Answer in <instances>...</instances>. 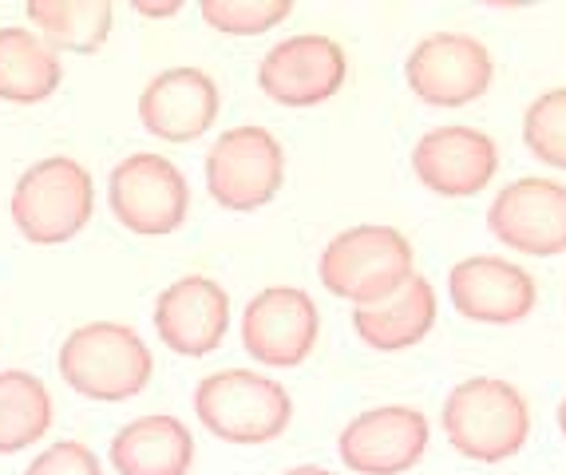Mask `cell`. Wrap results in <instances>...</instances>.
Listing matches in <instances>:
<instances>
[{"instance_id":"1","label":"cell","mask_w":566,"mask_h":475,"mask_svg":"<svg viewBox=\"0 0 566 475\" xmlns=\"http://www.w3.org/2000/svg\"><path fill=\"white\" fill-rule=\"evenodd\" d=\"M448 444L475 464H503L531 440V404L511 380L468 377L444 397L440 412Z\"/></svg>"},{"instance_id":"2","label":"cell","mask_w":566,"mask_h":475,"mask_svg":"<svg viewBox=\"0 0 566 475\" xmlns=\"http://www.w3.org/2000/svg\"><path fill=\"white\" fill-rule=\"evenodd\" d=\"M60 377L72 392L99 404L139 397L155 377V357L139 332L123 321H87L60 345Z\"/></svg>"},{"instance_id":"3","label":"cell","mask_w":566,"mask_h":475,"mask_svg":"<svg viewBox=\"0 0 566 475\" xmlns=\"http://www.w3.org/2000/svg\"><path fill=\"white\" fill-rule=\"evenodd\" d=\"M416 274V250L405 230L385 222H360L329 238V246L317 257V277L340 302L377 305L392 297Z\"/></svg>"},{"instance_id":"4","label":"cell","mask_w":566,"mask_h":475,"mask_svg":"<svg viewBox=\"0 0 566 475\" xmlns=\"http://www.w3.org/2000/svg\"><path fill=\"white\" fill-rule=\"evenodd\" d=\"M195 416L222 444H270L293 424V397L282 380L254 369H222L199 380Z\"/></svg>"},{"instance_id":"5","label":"cell","mask_w":566,"mask_h":475,"mask_svg":"<svg viewBox=\"0 0 566 475\" xmlns=\"http://www.w3.org/2000/svg\"><path fill=\"white\" fill-rule=\"evenodd\" d=\"M9 214L32 246H64L95 214L92 171L72 155L32 162L12 187Z\"/></svg>"},{"instance_id":"6","label":"cell","mask_w":566,"mask_h":475,"mask_svg":"<svg viewBox=\"0 0 566 475\" xmlns=\"http://www.w3.org/2000/svg\"><path fill=\"white\" fill-rule=\"evenodd\" d=\"M285 187V147L258 124L227 127L207 151V190L222 210H262Z\"/></svg>"},{"instance_id":"7","label":"cell","mask_w":566,"mask_h":475,"mask_svg":"<svg viewBox=\"0 0 566 475\" xmlns=\"http://www.w3.org/2000/svg\"><path fill=\"white\" fill-rule=\"evenodd\" d=\"M107 202H112L119 226L143 238H163L187 222L190 187L187 175L170 159L155 151H135L115 162L112 179H107Z\"/></svg>"},{"instance_id":"8","label":"cell","mask_w":566,"mask_h":475,"mask_svg":"<svg viewBox=\"0 0 566 475\" xmlns=\"http://www.w3.org/2000/svg\"><path fill=\"white\" fill-rule=\"evenodd\" d=\"M495 60L472 32H432L408 52L405 84L428 107H463L488 95Z\"/></svg>"},{"instance_id":"9","label":"cell","mask_w":566,"mask_h":475,"mask_svg":"<svg viewBox=\"0 0 566 475\" xmlns=\"http://www.w3.org/2000/svg\"><path fill=\"white\" fill-rule=\"evenodd\" d=\"M322 337V314L302 285H265L242 314V345L258 365L297 369Z\"/></svg>"},{"instance_id":"10","label":"cell","mask_w":566,"mask_h":475,"mask_svg":"<svg viewBox=\"0 0 566 475\" xmlns=\"http://www.w3.org/2000/svg\"><path fill=\"white\" fill-rule=\"evenodd\" d=\"M432 424L412 404L365 409L340 428L337 456L357 475H405L424 460Z\"/></svg>"},{"instance_id":"11","label":"cell","mask_w":566,"mask_h":475,"mask_svg":"<svg viewBox=\"0 0 566 475\" xmlns=\"http://www.w3.org/2000/svg\"><path fill=\"white\" fill-rule=\"evenodd\" d=\"M349 56L325 32H297L277 40L258 64V87L282 107H317L329 104L345 87Z\"/></svg>"},{"instance_id":"12","label":"cell","mask_w":566,"mask_h":475,"mask_svg":"<svg viewBox=\"0 0 566 475\" xmlns=\"http://www.w3.org/2000/svg\"><path fill=\"white\" fill-rule=\"evenodd\" d=\"M488 230L511 254H566V182L543 175L507 182L488 207Z\"/></svg>"},{"instance_id":"13","label":"cell","mask_w":566,"mask_h":475,"mask_svg":"<svg viewBox=\"0 0 566 475\" xmlns=\"http://www.w3.org/2000/svg\"><path fill=\"white\" fill-rule=\"evenodd\" d=\"M500 171V147L472 124H444L412 142V175L440 199H472Z\"/></svg>"},{"instance_id":"14","label":"cell","mask_w":566,"mask_h":475,"mask_svg":"<svg viewBox=\"0 0 566 475\" xmlns=\"http://www.w3.org/2000/svg\"><path fill=\"white\" fill-rule=\"evenodd\" d=\"M448 297L455 314L475 325H520L535 314L538 285L511 257L472 254L448 270Z\"/></svg>"},{"instance_id":"15","label":"cell","mask_w":566,"mask_h":475,"mask_svg":"<svg viewBox=\"0 0 566 475\" xmlns=\"http://www.w3.org/2000/svg\"><path fill=\"white\" fill-rule=\"evenodd\" d=\"M222 92L214 76L195 64H179L147 80L139 92V124L163 142H195L218 124Z\"/></svg>"},{"instance_id":"16","label":"cell","mask_w":566,"mask_h":475,"mask_svg":"<svg viewBox=\"0 0 566 475\" xmlns=\"http://www.w3.org/2000/svg\"><path fill=\"white\" fill-rule=\"evenodd\" d=\"M230 294L214 277L187 274L155 297V332L179 357H210L230 332Z\"/></svg>"},{"instance_id":"17","label":"cell","mask_w":566,"mask_h":475,"mask_svg":"<svg viewBox=\"0 0 566 475\" xmlns=\"http://www.w3.org/2000/svg\"><path fill=\"white\" fill-rule=\"evenodd\" d=\"M436 314H440L436 285L424 274H412L392 297L353 309V332H357L368 349L405 352L432 332Z\"/></svg>"},{"instance_id":"18","label":"cell","mask_w":566,"mask_h":475,"mask_svg":"<svg viewBox=\"0 0 566 475\" xmlns=\"http://www.w3.org/2000/svg\"><path fill=\"white\" fill-rule=\"evenodd\" d=\"M190 464L195 436L170 412H147L123 424L112 440V467L119 475H187Z\"/></svg>"},{"instance_id":"19","label":"cell","mask_w":566,"mask_h":475,"mask_svg":"<svg viewBox=\"0 0 566 475\" xmlns=\"http://www.w3.org/2000/svg\"><path fill=\"white\" fill-rule=\"evenodd\" d=\"M64 84V60L40 32L24 24L0 29V99L4 104H44Z\"/></svg>"},{"instance_id":"20","label":"cell","mask_w":566,"mask_h":475,"mask_svg":"<svg viewBox=\"0 0 566 475\" xmlns=\"http://www.w3.org/2000/svg\"><path fill=\"white\" fill-rule=\"evenodd\" d=\"M32 32L48 40L56 52L92 56L112 36L115 4L112 0H29Z\"/></svg>"},{"instance_id":"21","label":"cell","mask_w":566,"mask_h":475,"mask_svg":"<svg viewBox=\"0 0 566 475\" xmlns=\"http://www.w3.org/2000/svg\"><path fill=\"white\" fill-rule=\"evenodd\" d=\"M52 392L36 372L4 369L0 372V456L24 452L40 444L52 428Z\"/></svg>"},{"instance_id":"22","label":"cell","mask_w":566,"mask_h":475,"mask_svg":"<svg viewBox=\"0 0 566 475\" xmlns=\"http://www.w3.org/2000/svg\"><path fill=\"white\" fill-rule=\"evenodd\" d=\"M523 142L543 167L566 171V87L535 95L523 112Z\"/></svg>"},{"instance_id":"23","label":"cell","mask_w":566,"mask_h":475,"mask_svg":"<svg viewBox=\"0 0 566 475\" xmlns=\"http://www.w3.org/2000/svg\"><path fill=\"white\" fill-rule=\"evenodd\" d=\"M199 17L222 36H262L293 17V0H202Z\"/></svg>"},{"instance_id":"24","label":"cell","mask_w":566,"mask_h":475,"mask_svg":"<svg viewBox=\"0 0 566 475\" xmlns=\"http://www.w3.org/2000/svg\"><path fill=\"white\" fill-rule=\"evenodd\" d=\"M24 475H104V467H99V460H95V452L87 444L60 440V444L44 447Z\"/></svg>"},{"instance_id":"25","label":"cell","mask_w":566,"mask_h":475,"mask_svg":"<svg viewBox=\"0 0 566 475\" xmlns=\"http://www.w3.org/2000/svg\"><path fill=\"white\" fill-rule=\"evenodd\" d=\"M132 9L139 12V17L163 20V17H179V12H182V4H179V0H175V4H143V0H135Z\"/></svg>"},{"instance_id":"26","label":"cell","mask_w":566,"mask_h":475,"mask_svg":"<svg viewBox=\"0 0 566 475\" xmlns=\"http://www.w3.org/2000/svg\"><path fill=\"white\" fill-rule=\"evenodd\" d=\"M282 475H337V472H329V467H317V464H297V467H290V472H282Z\"/></svg>"},{"instance_id":"27","label":"cell","mask_w":566,"mask_h":475,"mask_svg":"<svg viewBox=\"0 0 566 475\" xmlns=\"http://www.w3.org/2000/svg\"><path fill=\"white\" fill-rule=\"evenodd\" d=\"M555 416H558V432H563V440H566V397L558 400V412H555Z\"/></svg>"}]
</instances>
